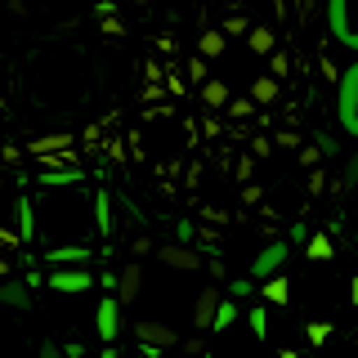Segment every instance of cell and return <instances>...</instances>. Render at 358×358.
I'll list each match as a JSON object with an SVG mask.
<instances>
[{
  "instance_id": "obj_1",
  "label": "cell",
  "mask_w": 358,
  "mask_h": 358,
  "mask_svg": "<svg viewBox=\"0 0 358 358\" xmlns=\"http://www.w3.org/2000/svg\"><path fill=\"white\" fill-rule=\"evenodd\" d=\"M327 27L345 50L358 54V0H327Z\"/></svg>"
},
{
  "instance_id": "obj_2",
  "label": "cell",
  "mask_w": 358,
  "mask_h": 358,
  "mask_svg": "<svg viewBox=\"0 0 358 358\" xmlns=\"http://www.w3.org/2000/svg\"><path fill=\"white\" fill-rule=\"evenodd\" d=\"M45 287L59 291V296H81V291L94 287V273H90V264H50Z\"/></svg>"
},
{
  "instance_id": "obj_3",
  "label": "cell",
  "mask_w": 358,
  "mask_h": 358,
  "mask_svg": "<svg viewBox=\"0 0 358 358\" xmlns=\"http://www.w3.org/2000/svg\"><path fill=\"white\" fill-rule=\"evenodd\" d=\"M341 81V99H336V112H341V130L345 134H358V63L350 67V72H341L336 76Z\"/></svg>"
},
{
  "instance_id": "obj_4",
  "label": "cell",
  "mask_w": 358,
  "mask_h": 358,
  "mask_svg": "<svg viewBox=\"0 0 358 358\" xmlns=\"http://www.w3.org/2000/svg\"><path fill=\"white\" fill-rule=\"evenodd\" d=\"M152 255H157V260H162L166 268H179V273H197V268L206 264L193 242H166V246H157Z\"/></svg>"
},
{
  "instance_id": "obj_5",
  "label": "cell",
  "mask_w": 358,
  "mask_h": 358,
  "mask_svg": "<svg viewBox=\"0 0 358 358\" xmlns=\"http://www.w3.org/2000/svg\"><path fill=\"white\" fill-rule=\"evenodd\" d=\"M121 309H126V305H121L112 291L99 300V309H94V331H99V341H103V345H112V341L121 336Z\"/></svg>"
},
{
  "instance_id": "obj_6",
  "label": "cell",
  "mask_w": 358,
  "mask_h": 358,
  "mask_svg": "<svg viewBox=\"0 0 358 358\" xmlns=\"http://www.w3.org/2000/svg\"><path fill=\"white\" fill-rule=\"evenodd\" d=\"M9 215H14L18 246H31V242H36V206H31L27 193H14V201H9Z\"/></svg>"
},
{
  "instance_id": "obj_7",
  "label": "cell",
  "mask_w": 358,
  "mask_h": 358,
  "mask_svg": "<svg viewBox=\"0 0 358 358\" xmlns=\"http://www.w3.org/2000/svg\"><path fill=\"white\" fill-rule=\"evenodd\" d=\"M41 260H45V268L50 264H90L94 260V246L90 242H54L41 251Z\"/></svg>"
},
{
  "instance_id": "obj_8",
  "label": "cell",
  "mask_w": 358,
  "mask_h": 358,
  "mask_svg": "<svg viewBox=\"0 0 358 358\" xmlns=\"http://www.w3.org/2000/svg\"><path fill=\"white\" fill-rule=\"evenodd\" d=\"M220 300H224V287H201L197 291V300H193V327L197 331H210V322H215V309H220Z\"/></svg>"
},
{
  "instance_id": "obj_9",
  "label": "cell",
  "mask_w": 358,
  "mask_h": 358,
  "mask_svg": "<svg viewBox=\"0 0 358 358\" xmlns=\"http://www.w3.org/2000/svg\"><path fill=\"white\" fill-rule=\"evenodd\" d=\"M134 341H139V345H157V350H175V345H179V331L166 327V322L143 318V322H134Z\"/></svg>"
},
{
  "instance_id": "obj_10",
  "label": "cell",
  "mask_w": 358,
  "mask_h": 358,
  "mask_svg": "<svg viewBox=\"0 0 358 358\" xmlns=\"http://www.w3.org/2000/svg\"><path fill=\"white\" fill-rule=\"evenodd\" d=\"M36 184L41 188H81L85 184V171H81V166H45V171L36 175Z\"/></svg>"
},
{
  "instance_id": "obj_11",
  "label": "cell",
  "mask_w": 358,
  "mask_h": 358,
  "mask_svg": "<svg viewBox=\"0 0 358 358\" xmlns=\"http://www.w3.org/2000/svg\"><path fill=\"white\" fill-rule=\"evenodd\" d=\"M282 264H287V242H273V246H264V251L251 260V278L264 282L268 273H282Z\"/></svg>"
},
{
  "instance_id": "obj_12",
  "label": "cell",
  "mask_w": 358,
  "mask_h": 358,
  "mask_svg": "<svg viewBox=\"0 0 358 358\" xmlns=\"http://www.w3.org/2000/svg\"><path fill=\"white\" fill-rule=\"evenodd\" d=\"M139 291H143V264L130 260L117 273V300H121V305H134V300H139Z\"/></svg>"
},
{
  "instance_id": "obj_13",
  "label": "cell",
  "mask_w": 358,
  "mask_h": 358,
  "mask_svg": "<svg viewBox=\"0 0 358 358\" xmlns=\"http://www.w3.org/2000/svg\"><path fill=\"white\" fill-rule=\"evenodd\" d=\"M0 309H31V287L18 278H0Z\"/></svg>"
},
{
  "instance_id": "obj_14",
  "label": "cell",
  "mask_w": 358,
  "mask_h": 358,
  "mask_svg": "<svg viewBox=\"0 0 358 358\" xmlns=\"http://www.w3.org/2000/svg\"><path fill=\"white\" fill-rule=\"evenodd\" d=\"M94 233L103 242H112V233H117V224H112V193H108V188H94Z\"/></svg>"
},
{
  "instance_id": "obj_15",
  "label": "cell",
  "mask_w": 358,
  "mask_h": 358,
  "mask_svg": "<svg viewBox=\"0 0 358 358\" xmlns=\"http://www.w3.org/2000/svg\"><path fill=\"white\" fill-rule=\"evenodd\" d=\"M76 143V134L72 130H54V134H36V139L27 143V152L31 157H45V152H63V148H72Z\"/></svg>"
},
{
  "instance_id": "obj_16",
  "label": "cell",
  "mask_w": 358,
  "mask_h": 358,
  "mask_svg": "<svg viewBox=\"0 0 358 358\" xmlns=\"http://www.w3.org/2000/svg\"><path fill=\"white\" fill-rule=\"evenodd\" d=\"M260 300H264V305H287V300H291V282H287V273H268V278H264V287H260Z\"/></svg>"
},
{
  "instance_id": "obj_17",
  "label": "cell",
  "mask_w": 358,
  "mask_h": 358,
  "mask_svg": "<svg viewBox=\"0 0 358 358\" xmlns=\"http://www.w3.org/2000/svg\"><path fill=\"white\" fill-rule=\"evenodd\" d=\"M246 45H251V54H273L278 36H273V27H264V22H251V27H246Z\"/></svg>"
},
{
  "instance_id": "obj_18",
  "label": "cell",
  "mask_w": 358,
  "mask_h": 358,
  "mask_svg": "<svg viewBox=\"0 0 358 358\" xmlns=\"http://www.w3.org/2000/svg\"><path fill=\"white\" fill-rule=\"evenodd\" d=\"M197 90H201V103H206V108H224V103L233 99V94H229V85H224L220 76H206V81H201Z\"/></svg>"
},
{
  "instance_id": "obj_19",
  "label": "cell",
  "mask_w": 358,
  "mask_h": 358,
  "mask_svg": "<svg viewBox=\"0 0 358 358\" xmlns=\"http://www.w3.org/2000/svg\"><path fill=\"white\" fill-rule=\"evenodd\" d=\"M273 99H278V76L273 72H264V76H255V81H251V103H273Z\"/></svg>"
},
{
  "instance_id": "obj_20",
  "label": "cell",
  "mask_w": 358,
  "mask_h": 358,
  "mask_svg": "<svg viewBox=\"0 0 358 358\" xmlns=\"http://www.w3.org/2000/svg\"><path fill=\"white\" fill-rule=\"evenodd\" d=\"M224 50H229V36H224V31H201V41H197L201 59H220Z\"/></svg>"
},
{
  "instance_id": "obj_21",
  "label": "cell",
  "mask_w": 358,
  "mask_h": 358,
  "mask_svg": "<svg viewBox=\"0 0 358 358\" xmlns=\"http://www.w3.org/2000/svg\"><path fill=\"white\" fill-rule=\"evenodd\" d=\"M305 255H309V260H331L336 246H331L327 233H309V238H305Z\"/></svg>"
},
{
  "instance_id": "obj_22",
  "label": "cell",
  "mask_w": 358,
  "mask_h": 358,
  "mask_svg": "<svg viewBox=\"0 0 358 358\" xmlns=\"http://www.w3.org/2000/svg\"><path fill=\"white\" fill-rule=\"evenodd\" d=\"M233 322H238V305H233V300H220V309H215V322H210V331H229Z\"/></svg>"
},
{
  "instance_id": "obj_23",
  "label": "cell",
  "mask_w": 358,
  "mask_h": 358,
  "mask_svg": "<svg viewBox=\"0 0 358 358\" xmlns=\"http://www.w3.org/2000/svg\"><path fill=\"white\" fill-rule=\"evenodd\" d=\"M246 322H251L255 341H264V336H268V313H264V305H255V309H251V318H246Z\"/></svg>"
},
{
  "instance_id": "obj_24",
  "label": "cell",
  "mask_w": 358,
  "mask_h": 358,
  "mask_svg": "<svg viewBox=\"0 0 358 358\" xmlns=\"http://www.w3.org/2000/svg\"><path fill=\"white\" fill-rule=\"evenodd\" d=\"M229 296H233V300L255 296V278H233V282H229Z\"/></svg>"
},
{
  "instance_id": "obj_25",
  "label": "cell",
  "mask_w": 358,
  "mask_h": 358,
  "mask_svg": "<svg viewBox=\"0 0 358 358\" xmlns=\"http://www.w3.org/2000/svg\"><path fill=\"white\" fill-rule=\"evenodd\" d=\"M184 72H188V81H193V85H201V81H206V59H201V54H197V59H188V67H184Z\"/></svg>"
},
{
  "instance_id": "obj_26",
  "label": "cell",
  "mask_w": 358,
  "mask_h": 358,
  "mask_svg": "<svg viewBox=\"0 0 358 358\" xmlns=\"http://www.w3.org/2000/svg\"><path fill=\"white\" fill-rule=\"evenodd\" d=\"M152 251H157V242L148 238V233H139V238L130 242V255H134V260H143V255H152Z\"/></svg>"
},
{
  "instance_id": "obj_27",
  "label": "cell",
  "mask_w": 358,
  "mask_h": 358,
  "mask_svg": "<svg viewBox=\"0 0 358 358\" xmlns=\"http://www.w3.org/2000/svg\"><path fill=\"white\" fill-rule=\"evenodd\" d=\"M246 27H251V18H242V14H233V18H224V27H220V31H224V36H242V31H246Z\"/></svg>"
},
{
  "instance_id": "obj_28",
  "label": "cell",
  "mask_w": 358,
  "mask_h": 358,
  "mask_svg": "<svg viewBox=\"0 0 358 358\" xmlns=\"http://www.w3.org/2000/svg\"><path fill=\"white\" fill-rule=\"evenodd\" d=\"M305 336H309V345H322V341L331 336V322H309V327H305Z\"/></svg>"
},
{
  "instance_id": "obj_29",
  "label": "cell",
  "mask_w": 358,
  "mask_h": 358,
  "mask_svg": "<svg viewBox=\"0 0 358 358\" xmlns=\"http://www.w3.org/2000/svg\"><path fill=\"white\" fill-rule=\"evenodd\" d=\"M99 27H103V36H126V27H121L117 14H103V18H99Z\"/></svg>"
},
{
  "instance_id": "obj_30",
  "label": "cell",
  "mask_w": 358,
  "mask_h": 358,
  "mask_svg": "<svg viewBox=\"0 0 358 358\" xmlns=\"http://www.w3.org/2000/svg\"><path fill=\"white\" fill-rule=\"evenodd\" d=\"M224 108H229V117H251V112H255V103H251V99H229Z\"/></svg>"
},
{
  "instance_id": "obj_31",
  "label": "cell",
  "mask_w": 358,
  "mask_h": 358,
  "mask_svg": "<svg viewBox=\"0 0 358 358\" xmlns=\"http://www.w3.org/2000/svg\"><path fill=\"white\" fill-rule=\"evenodd\" d=\"M268 67H273V76H278V81H282L291 63H287V54H282V50H273V54H268Z\"/></svg>"
},
{
  "instance_id": "obj_32",
  "label": "cell",
  "mask_w": 358,
  "mask_h": 358,
  "mask_svg": "<svg viewBox=\"0 0 358 358\" xmlns=\"http://www.w3.org/2000/svg\"><path fill=\"white\" fill-rule=\"evenodd\" d=\"M318 157H322L318 143H305V148H300V166H309V171H313V166H318Z\"/></svg>"
},
{
  "instance_id": "obj_33",
  "label": "cell",
  "mask_w": 358,
  "mask_h": 358,
  "mask_svg": "<svg viewBox=\"0 0 358 358\" xmlns=\"http://www.w3.org/2000/svg\"><path fill=\"white\" fill-rule=\"evenodd\" d=\"M193 238H197L193 220H179V224H175V242H193Z\"/></svg>"
},
{
  "instance_id": "obj_34",
  "label": "cell",
  "mask_w": 358,
  "mask_h": 358,
  "mask_svg": "<svg viewBox=\"0 0 358 358\" xmlns=\"http://www.w3.org/2000/svg\"><path fill=\"white\" fill-rule=\"evenodd\" d=\"M36 358H63V345H59V341H41Z\"/></svg>"
},
{
  "instance_id": "obj_35",
  "label": "cell",
  "mask_w": 358,
  "mask_h": 358,
  "mask_svg": "<svg viewBox=\"0 0 358 358\" xmlns=\"http://www.w3.org/2000/svg\"><path fill=\"white\" fill-rule=\"evenodd\" d=\"M99 287H103V291H112V296H117V268H103V273H99Z\"/></svg>"
},
{
  "instance_id": "obj_36",
  "label": "cell",
  "mask_w": 358,
  "mask_h": 358,
  "mask_svg": "<svg viewBox=\"0 0 358 358\" xmlns=\"http://www.w3.org/2000/svg\"><path fill=\"white\" fill-rule=\"evenodd\" d=\"M0 162H9V166H18V162H22V152L14 148V143H0Z\"/></svg>"
},
{
  "instance_id": "obj_37",
  "label": "cell",
  "mask_w": 358,
  "mask_h": 358,
  "mask_svg": "<svg viewBox=\"0 0 358 358\" xmlns=\"http://www.w3.org/2000/svg\"><path fill=\"white\" fill-rule=\"evenodd\" d=\"M63 358H85V345L81 341H67L63 345Z\"/></svg>"
},
{
  "instance_id": "obj_38",
  "label": "cell",
  "mask_w": 358,
  "mask_h": 358,
  "mask_svg": "<svg viewBox=\"0 0 358 358\" xmlns=\"http://www.w3.org/2000/svg\"><path fill=\"white\" fill-rule=\"evenodd\" d=\"M305 188H309V197H318L322 193V171H309V184Z\"/></svg>"
},
{
  "instance_id": "obj_39",
  "label": "cell",
  "mask_w": 358,
  "mask_h": 358,
  "mask_svg": "<svg viewBox=\"0 0 358 358\" xmlns=\"http://www.w3.org/2000/svg\"><path fill=\"white\" fill-rule=\"evenodd\" d=\"M143 76H148V81H162L166 72H162V63H152V59H148V63H143Z\"/></svg>"
},
{
  "instance_id": "obj_40",
  "label": "cell",
  "mask_w": 358,
  "mask_h": 358,
  "mask_svg": "<svg viewBox=\"0 0 358 358\" xmlns=\"http://www.w3.org/2000/svg\"><path fill=\"white\" fill-rule=\"evenodd\" d=\"M22 282H27V287H45V273H41V268H27V278H22Z\"/></svg>"
},
{
  "instance_id": "obj_41",
  "label": "cell",
  "mask_w": 358,
  "mask_h": 358,
  "mask_svg": "<svg viewBox=\"0 0 358 358\" xmlns=\"http://www.w3.org/2000/svg\"><path fill=\"white\" fill-rule=\"evenodd\" d=\"M94 14H99V18H103V14H117V0H99Z\"/></svg>"
},
{
  "instance_id": "obj_42",
  "label": "cell",
  "mask_w": 358,
  "mask_h": 358,
  "mask_svg": "<svg viewBox=\"0 0 358 358\" xmlns=\"http://www.w3.org/2000/svg\"><path fill=\"white\" fill-rule=\"evenodd\" d=\"M157 50H162V54H175V36H157Z\"/></svg>"
},
{
  "instance_id": "obj_43",
  "label": "cell",
  "mask_w": 358,
  "mask_h": 358,
  "mask_svg": "<svg viewBox=\"0 0 358 358\" xmlns=\"http://www.w3.org/2000/svg\"><path fill=\"white\" fill-rule=\"evenodd\" d=\"M99 358H121V350H117V341H112V345H108V350L99 354Z\"/></svg>"
},
{
  "instance_id": "obj_44",
  "label": "cell",
  "mask_w": 358,
  "mask_h": 358,
  "mask_svg": "<svg viewBox=\"0 0 358 358\" xmlns=\"http://www.w3.org/2000/svg\"><path fill=\"white\" fill-rule=\"evenodd\" d=\"M9 273H14V264H9L5 255H0V278H9Z\"/></svg>"
},
{
  "instance_id": "obj_45",
  "label": "cell",
  "mask_w": 358,
  "mask_h": 358,
  "mask_svg": "<svg viewBox=\"0 0 358 358\" xmlns=\"http://www.w3.org/2000/svg\"><path fill=\"white\" fill-rule=\"evenodd\" d=\"M350 300H354V305H358V278H354V282H350Z\"/></svg>"
},
{
  "instance_id": "obj_46",
  "label": "cell",
  "mask_w": 358,
  "mask_h": 358,
  "mask_svg": "<svg viewBox=\"0 0 358 358\" xmlns=\"http://www.w3.org/2000/svg\"><path fill=\"white\" fill-rule=\"evenodd\" d=\"M278 358H300V354H296V350H282V354H278Z\"/></svg>"
},
{
  "instance_id": "obj_47",
  "label": "cell",
  "mask_w": 358,
  "mask_h": 358,
  "mask_svg": "<svg viewBox=\"0 0 358 358\" xmlns=\"http://www.w3.org/2000/svg\"><path fill=\"white\" fill-rule=\"evenodd\" d=\"M193 358H197V354H193Z\"/></svg>"
}]
</instances>
